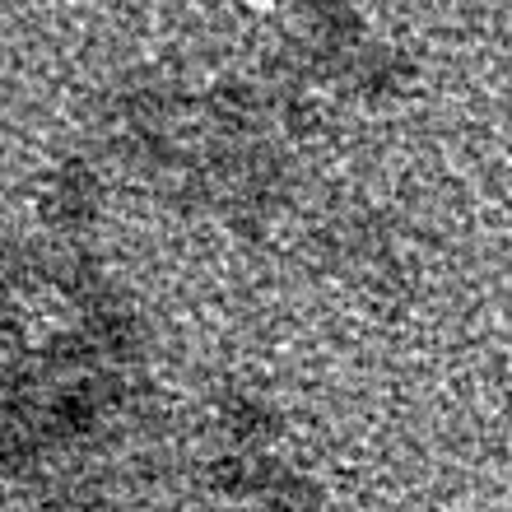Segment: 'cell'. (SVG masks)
Masks as SVG:
<instances>
[{"mask_svg": "<svg viewBox=\"0 0 512 512\" xmlns=\"http://www.w3.org/2000/svg\"><path fill=\"white\" fill-rule=\"evenodd\" d=\"M42 215L52 219L56 229H84V224H94L98 215V177L84 168V163H70L61 173L52 177V187H47V205H42Z\"/></svg>", "mask_w": 512, "mask_h": 512, "instance_id": "cell-1", "label": "cell"}, {"mask_svg": "<svg viewBox=\"0 0 512 512\" xmlns=\"http://www.w3.org/2000/svg\"><path fill=\"white\" fill-rule=\"evenodd\" d=\"M280 466L256 452H224V457L210 466V485L224 494V499H266L270 485L280 480Z\"/></svg>", "mask_w": 512, "mask_h": 512, "instance_id": "cell-2", "label": "cell"}, {"mask_svg": "<svg viewBox=\"0 0 512 512\" xmlns=\"http://www.w3.org/2000/svg\"><path fill=\"white\" fill-rule=\"evenodd\" d=\"M219 419H224V429H229L238 443H261V438H270L275 424H280V415H275L261 396H247V391H229L224 405H219Z\"/></svg>", "mask_w": 512, "mask_h": 512, "instance_id": "cell-3", "label": "cell"}, {"mask_svg": "<svg viewBox=\"0 0 512 512\" xmlns=\"http://www.w3.org/2000/svg\"><path fill=\"white\" fill-rule=\"evenodd\" d=\"M317 485L303 475H280L266 494V512H317Z\"/></svg>", "mask_w": 512, "mask_h": 512, "instance_id": "cell-4", "label": "cell"}, {"mask_svg": "<svg viewBox=\"0 0 512 512\" xmlns=\"http://www.w3.org/2000/svg\"><path fill=\"white\" fill-rule=\"evenodd\" d=\"M61 512H117V503L98 499V494H84V499H70Z\"/></svg>", "mask_w": 512, "mask_h": 512, "instance_id": "cell-5", "label": "cell"}]
</instances>
